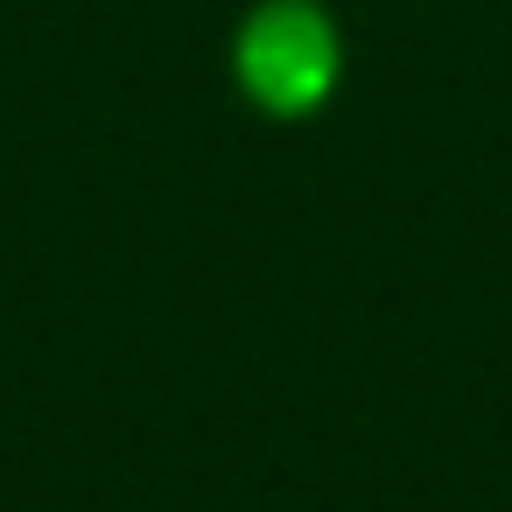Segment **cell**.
I'll return each mask as SVG.
<instances>
[{"label": "cell", "instance_id": "cell-1", "mask_svg": "<svg viewBox=\"0 0 512 512\" xmlns=\"http://www.w3.org/2000/svg\"><path fill=\"white\" fill-rule=\"evenodd\" d=\"M337 64H344V43H337V29L316 0H260L239 22V43H232L239 92L274 120L316 113L337 85Z\"/></svg>", "mask_w": 512, "mask_h": 512}]
</instances>
